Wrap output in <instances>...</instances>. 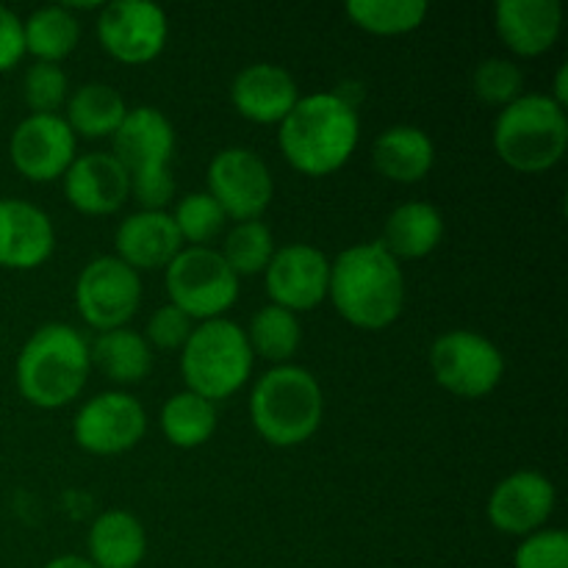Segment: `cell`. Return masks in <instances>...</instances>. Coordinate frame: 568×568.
<instances>
[{
    "mask_svg": "<svg viewBox=\"0 0 568 568\" xmlns=\"http://www.w3.org/2000/svg\"><path fill=\"white\" fill-rule=\"evenodd\" d=\"M327 300L353 327L383 331L403 314V266L383 250L381 242L353 244L331 261Z\"/></svg>",
    "mask_w": 568,
    "mask_h": 568,
    "instance_id": "cell-1",
    "label": "cell"
},
{
    "mask_svg": "<svg viewBox=\"0 0 568 568\" xmlns=\"http://www.w3.org/2000/svg\"><path fill=\"white\" fill-rule=\"evenodd\" d=\"M358 139V111L336 92H314L300 98L277 133V144L288 164L311 178L342 170L353 159Z\"/></svg>",
    "mask_w": 568,
    "mask_h": 568,
    "instance_id": "cell-2",
    "label": "cell"
},
{
    "mask_svg": "<svg viewBox=\"0 0 568 568\" xmlns=\"http://www.w3.org/2000/svg\"><path fill=\"white\" fill-rule=\"evenodd\" d=\"M89 342L64 322H48L37 327L20 355H17L14 377L22 397L42 410H55L81 397L87 386Z\"/></svg>",
    "mask_w": 568,
    "mask_h": 568,
    "instance_id": "cell-3",
    "label": "cell"
},
{
    "mask_svg": "<svg viewBox=\"0 0 568 568\" xmlns=\"http://www.w3.org/2000/svg\"><path fill=\"white\" fill-rule=\"evenodd\" d=\"M325 416L320 381L303 366L283 364L258 377L250 394V422L266 444L281 449L308 442Z\"/></svg>",
    "mask_w": 568,
    "mask_h": 568,
    "instance_id": "cell-4",
    "label": "cell"
},
{
    "mask_svg": "<svg viewBox=\"0 0 568 568\" xmlns=\"http://www.w3.org/2000/svg\"><path fill=\"white\" fill-rule=\"evenodd\" d=\"M175 153V128L153 105L128 109L111 136V155L131 178V197L142 211H164L175 197L170 159Z\"/></svg>",
    "mask_w": 568,
    "mask_h": 568,
    "instance_id": "cell-5",
    "label": "cell"
},
{
    "mask_svg": "<svg viewBox=\"0 0 568 568\" xmlns=\"http://www.w3.org/2000/svg\"><path fill=\"white\" fill-rule=\"evenodd\" d=\"M568 116L549 94H521L494 122V150L516 172H547L566 155Z\"/></svg>",
    "mask_w": 568,
    "mask_h": 568,
    "instance_id": "cell-6",
    "label": "cell"
},
{
    "mask_svg": "<svg viewBox=\"0 0 568 568\" xmlns=\"http://www.w3.org/2000/svg\"><path fill=\"white\" fill-rule=\"evenodd\" d=\"M253 349L247 333L231 320L200 322L181 349V375L186 392L209 403L233 397L253 375Z\"/></svg>",
    "mask_w": 568,
    "mask_h": 568,
    "instance_id": "cell-7",
    "label": "cell"
},
{
    "mask_svg": "<svg viewBox=\"0 0 568 568\" xmlns=\"http://www.w3.org/2000/svg\"><path fill=\"white\" fill-rule=\"evenodd\" d=\"M166 294L189 320H222L239 300V277L214 247H183L166 266Z\"/></svg>",
    "mask_w": 568,
    "mask_h": 568,
    "instance_id": "cell-8",
    "label": "cell"
},
{
    "mask_svg": "<svg viewBox=\"0 0 568 568\" xmlns=\"http://www.w3.org/2000/svg\"><path fill=\"white\" fill-rule=\"evenodd\" d=\"M430 372L444 392L460 399H480L503 383L505 358L497 344L480 333L447 331L433 342Z\"/></svg>",
    "mask_w": 568,
    "mask_h": 568,
    "instance_id": "cell-9",
    "label": "cell"
},
{
    "mask_svg": "<svg viewBox=\"0 0 568 568\" xmlns=\"http://www.w3.org/2000/svg\"><path fill=\"white\" fill-rule=\"evenodd\" d=\"M142 305V277L116 255H98L75 281V308L98 333L128 327Z\"/></svg>",
    "mask_w": 568,
    "mask_h": 568,
    "instance_id": "cell-10",
    "label": "cell"
},
{
    "mask_svg": "<svg viewBox=\"0 0 568 568\" xmlns=\"http://www.w3.org/2000/svg\"><path fill=\"white\" fill-rule=\"evenodd\" d=\"M209 194L220 203L227 220L253 222L264 216L275 197L270 166L255 150L225 148L209 164Z\"/></svg>",
    "mask_w": 568,
    "mask_h": 568,
    "instance_id": "cell-11",
    "label": "cell"
},
{
    "mask_svg": "<svg viewBox=\"0 0 568 568\" xmlns=\"http://www.w3.org/2000/svg\"><path fill=\"white\" fill-rule=\"evenodd\" d=\"M170 37L161 6L150 0H114L100 9L98 39L111 59L122 64H148L159 59Z\"/></svg>",
    "mask_w": 568,
    "mask_h": 568,
    "instance_id": "cell-12",
    "label": "cell"
},
{
    "mask_svg": "<svg viewBox=\"0 0 568 568\" xmlns=\"http://www.w3.org/2000/svg\"><path fill=\"white\" fill-rule=\"evenodd\" d=\"M148 433V414L133 394L103 392L89 399L72 422V438L89 455L111 458L136 447Z\"/></svg>",
    "mask_w": 568,
    "mask_h": 568,
    "instance_id": "cell-13",
    "label": "cell"
},
{
    "mask_svg": "<svg viewBox=\"0 0 568 568\" xmlns=\"http://www.w3.org/2000/svg\"><path fill=\"white\" fill-rule=\"evenodd\" d=\"M75 133L59 114H28L14 128L9 155L14 170L33 183H53L64 178L75 161Z\"/></svg>",
    "mask_w": 568,
    "mask_h": 568,
    "instance_id": "cell-14",
    "label": "cell"
},
{
    "mask_svg": "<svg viewBox=\"0 0 568 568\" xmlns=\"http://www.w3.org/2000/svg\"><path fill=\"white\" fill-rule=\"evenodd\" d=\"M264 277L272 305H281L292 314L314 311L327 300L331 258L314 244H286L275 250Z\"/></svg>",
    "mask_w": 568,
    "mask_h": 568,
    "instance_id": "cell-15",
    "label": "cell"
},
{
    "mask_svg": "<svg viewBox=\"0 0 568 568\" xmlns=\"http://www.w3.org/2000/svg\"><path fill=\"white\" fill-rule=\"evenodd\" d=\"M555 510V486L538 471H516L488 497V521L505 536L527 538L544 530Z\"/></svg>",
    "mask_w": 568,
    "mask_h": 568,
    "instance_id": "cell-16",
    "label": "cell"
},
{
    "mask_svg": "<svg viewBox=\"0 0 568 568\" xmlns=\"http://www.w3.org/2000/svg\"><path fill=\"white\" fill-rule=\"evenodd\" d=\"M61 181L72 209L87 216L116 214L131 197V178L111 153L75 155Z\"/></svg>",
    "mask_w": 568,
    "mask_h": 568,
    "instance_id": "cell-17",
    "label": "cell"
},
{
    "mask_svg": "<svg viewBox=\"0 0 568 568\" xmlns=\"http://www.w3.org/2000/svg\"><path fill=\"white\" fill-rule=\"evenodd\" d=\"M55 250V227L39 205L0 197V266L28 272L42 266Z\"/></svg>",
    "mask_w": 568,
    "mask_h": 568,
    "instance_id": "cell-18",
    "label": "cell"
},
{
    "mask_svg": "<svg viewBox=\"0 0 568 568\" xmlns=\"http://www.w3.org/2000/svg\"><path fill=\"white\" fill-rule=\"evenodd\" d=\"M494 26L510 53L536 59L560 39L564 6L558 0H499L494 6Z\"/></svg>",
    "mask_w": 568,
    "mask_h": 568,
    "instance_id": "cell-19",
    "label": "cell"
},
{
    "mask_svg": "<svg viewBox=\"0 0 568 568\" xmlns=\"http://www.w3.org/2000/svg\"><path fill=\"white\" fill-rule=\"evenodd\" d=\"M300 89L292 72L283 67L258 61L250 64L233 78L231 103L244 120L258 122V125H281L288 111L297 105Z\"/></svg>",
    "mask_w": 568,
    "mask_h": 568,
    "instance_id": "cell-20",
    "label": "cell"
},
{
    "mask_svg": "<svg viewBox=\"0 0 568 568\" xmlns=\"http://www.w3.org/2000/svg\"><path fill=\"white\" fill-rule=\"evenodd\" d=\"M116 258L136 272L166 270L183 250L170 211H136L125 216L114 233Z\"/></svg>",
    "mask_w": 568,
    "mask_h": 568,
    "instance_id": "cell-21",
    "label": "cell"
},
{
    "mask_svg": "<svg viewBox=\"0 0 568 568\" xmlns=\"http://www.w3.org/2000/svg\"><path fill=\"white\" fill-rule=\"evenodd\" d=\"M372 161L383 178L408 186V183H419L430 175L433 164H436V144L422 128L394 125L375 139Z\"/></svg>",
    "mask_w": 568,
    "mask_h": 568,
    "instance_id": "cell-22",
    "label": "cell"
},
{
    "mask_svg": "<svg viewBox=\"0 0 568 568\" xmlns=\"http://www.w3.org/2000/svg\"><path fill=\"white\" fill-rule=\"evenodd\" d=\"M444 239V216L436 205L410 200L397 205L383 225L381 244L392 258L416 261L430 255Z\"/></svg>",
    "mask_w": 568,
    "mask_h": 568,
    "instance_id": "cell-23",
    "label": "cell"
},
{
    "mask_svg": "<svg viewBox=\"0 0 568 568\" xmlns=\"http://www.w3.org/2000/svg\"><path fill=\"white\" fill-rule=\"evenodd\" d=\"M148 555V532L128 510H105L89 527V560L98 568H136Z\"/></svg>",
    "mask_w": 568,
    "mask_h": 568,
    "instance_id": "cell-24",
    "label": "cell"
},
{
    "mask_svg": "<svg viewBox=\"0 0 568 568\" xmlns=\"http://www.w3.org/2000/svg\"><path fill=\"white\" fill-rule=\"evenodd\" d=\"M89 361L111 383L133 386V383H142L153 369V349L144 342L142 333L131 327H116V331L100 333L89 344Z\"/></svg>",
    "mask_w": 568,
    "mask_h": 568,
    "instance_id": "cell-25",
    "label": "cell"
},
{
    "mask_svg": "<svg viewBox=\"0 0 568 568\" xmlns=\"http://www.w3.org/2000/svg\"><path fill=\"white\" fill-rule=\"evenodd\" d=\"M128 114L125 98L109 83H83L67 98V125L70 131L83 139H105L114 136Z\"/></svg>",
    "mask_w": 568,
    "mask_h": 568,
    "instance_id": "cell-26",
    "label": "cell"
},
{
    "mask_svg": "<svg viewBox=\"0 0 568 568\" xmlns=\"http://www.w3.org/2000/svg\"><path fill=\"white\" fill-rule=\"evenodd\" d=\"M26 53L44 64H59L81 42V22L67 6H42L22 22Z\"/></svg>",
    "mask_w": 568,
    "mask_h": 568,
    "instance_id": "cell-27",
    "label": "cell"
},
{
    "mask_svg": "<svg viewBox=\"0 0 568 568\" xmlns=\"http://www.w3.org/2000/svg\"><path fill=\"white\" fill-rule=\"evenodd\" d=\"M161 433L178 449H197L214 436L216 408L194 392H178L164 403L159 416Z\"/></svg>",
    "mask_w": 568,
    "mask_h": 568,
    "instance_id": "cell-28",
    "label": "cell"
},
{
    "mask_svg": "<svg viewBox=\"0 0 568 568\" xmlns=\"http://www.w3.org/2000/svg\"><path fill=\"white\" fill-rule=\"evenodd\" d=\"M247 342L253 355H261L264 361L283 366L297 355L303 344V327H300L297 314L281 308V305H264L250 322Z\"/></svg>",
    "mask_w": 568,
    "mask_h": 568,
    "instance_id": "cell-29",
    "label": "cell"
},
{
    "mask_svg": "<svg viewBox=\"0 0 568 568\" xmlns=\"http://www.w3.org/2000/svg\"><path fill=\"white\" fill-rule=\"evenodd\" d=\"M430 6L425 0H349L347 14L361 31L375 37H399L425 22Z\"/></svg>",
    "mask_w": 568,
    "mask_h": 568,
    "instance_id": "cell-30",
    "label": "cell"
},
{
    "mask_svg": "<svg viewBox=\"0 0 568 568\" xmlns=\"http://www.w3.org/2000/svg\"><path fill=\"white\" fill-rule=\"evenodd\" d=\"M275 239L272 231L261 220L253 222H236L231 233L225 236L220 255L225 264L231 266L233 275H261L270 266L272 255H275Z\"/></svg>",
    "mask_w": 568,
    "mask_h": 568,
    "instance_id": "cell-31",
    "label": "cell"
},
{
    "mask_svg": "<svg viewBox=\"0 0 568 568\" xmlns=\"http://www.w3.org/2000/svg\"><path fill=\"white\" fill-rule=\"evenodd\" d=\"M172 220L181 233L183 247H209V242L222 233L227 216L209 192H194L175 205Z\"/></svg>",
    "mask_w": 568,
    "mask_h": 568,
    "instance_id": "cell-32",
    "label": "cell"
},
{
    "mask_svg": "<svg viewBox=\"0 0 568 568\" xmlns=\"http://www.w3.org/2000/svg\"><path fill=\"white\" fill-rule=\"evenodd\" d=\"M471 89L483 103L505 109L525 94V72L508 59H486L477 64Z\"/></svg>",
    "mask_w": 568,
    "mask_h": 568,
    "instance_id": "cell-33",
    "label": "cell"
},
{
    "mask_svg": "<svg viewBox=\"0 0 568 568\" xmlns=\"http://www.w3.org/2000/svg\"><path fill=\"white\" fill-rule=\"evenodd\" d=\"M22 98L31 114H55L70 98V81L59 64L33 61L22 78Z\"/></svg>",
    "mask_w": 568,
    "mask_h": 568,
    "instance_id": "cell-34",
    "label": "cell"
},
{
    "mask_svg": "<svg viewBox=\"0 0 568 568\" xmlns=\"http://www.w3.org/2000/svg\"><path fill=\"white\" fill-rule=\"evenodd\" d=\"M514 568H568V536L558 527H544L521 538L514 552Z\"/></svg>",
    "mask_w": 568,
    "mask_h": 568,
    "instance_id": "cell-35",
    "label": "cell"
},
{
    "mask_svg": "<svg viewBox=\"0 0 568 568\" xmlns=\"http://www.w3.org/2000/svg\"><path fill=\"white\" fill-rule=\"evenodd\" d=\"M194 325L192 320H189L186 314H183L181 308H175L172 303L161 305V308L153 311V316H150L148 322V336H144V342L153 344V347L159 349H183V344H186V338L192 336Z\"/></svg>",
    "mask_w": 568,
    "mask_h": 568,
    "instance_id": "cell-36",
    "label": "cell"
},
{
    "mask_svg": "<svg viewBox=\"0 0 568 568\" xmlns=\"http://www.w3.org/2000/svg\"><path fill=\"white\" fill-rule=\"evenodd\" d=\"M26 55V37H22V20L11 9L0 6V72L20 64Z\"/></svg>",
    "mask_w": 568,
    "mask_h": 568,
    "instance_id": "cell-37",
    "label": "cell"
},
{
    "mask_svg": "<svg viewBox=\"0 0 568 568\" xmlns=\"http://www.w3.org/2000/svg\"><path fill=\"white\" fill-rule=\"evenodd\" d=\"M44 568H98L89 558H81V555H59L50 564H44Z\"/></svg>",
    "mask_w": 568,
    "mask_h": 568,
    "instance_id": "cell-38",
    "label": "cell"
},
{
    "mask_svg": "<svg viewBox=\"0 0 568 568\" xmlns=\"http://www.w3.org/2000/svg\"><path fill=\"white\" fill-rule=\"evenodd\" d=\"M566 78H568V70H566V67H560L558 78H555V94H549V98H552L555 103L560 105V109H566V103H568V83H566Z\"/></svg>",
    "mask_w": 568,
    "mask_h": 568,
    "instance_id": "cell-39",
    "label": "cell"
}]
</instances>
